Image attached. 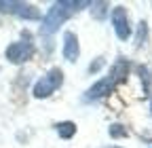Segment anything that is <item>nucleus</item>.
Segmentation results:
<instances>
[{
    "mask_svg": "<svg viewBox=\"0 0 152 148\" xmlns=\"http://www.w3.org/2000/svg\"><path fill=\"white\" fill-rule=\"evenodd\" d=\"M80 7H91V2H68V0L55 2V4L49 9L47 17H45L40 32H42V34H51V32H55L57 28H59V26L68 19L70 15H74Z\"/></svg>",
    "mask_w": 152,
    "mask_h": 148,
    "instance_id": "nucleus-1",
    "label": "nucleus"
},
{
    "mask_svg": "<svg viewBox=\"0 0 152 148\" xmlns=\"http://www.w3.org/2000/svg\"><path fill=\"white\" fill-rule=\"evenodd\" d=\"M61 83H64V72H61L59 68H53V70H49L47 76H42L40 81H36L32 93H34V97H38V100L49 97L57 87H61Z\"/></svg>",
    "mask_w": 152,
    "mask_h": 148,
    "instance_id": "nucleus-2",
    "label": "nucleus"
},
{
    "mask_svg": "<svg viewBox=\"0 0 152 148\" xmlns=\"http://www.w3.org/2000/svg\"><path fill=\"white\" fill-rule=\"evenodd\" d=\"M34 55V45L30 40H21V42H13L7 49V59L13 64H23Z\"/></svg>",
    "mask_w": 152,
    "mask_h": 148,
    "instance_id": "nucleus-3",
    "label": "nucleus"
},
{
    "mask_svg": "<svg viewBox=\"0 0 152 148\" xmlns=\"http://www.w3.org/2000/svg\"><path fill=\"white\" fill-rule=\"evenodd\" d=\"M112 23H114V32L121 40H127L131 36V26H129V19H127V13L123 7H116L112 11Z\"/></svg>",
    "mask_w": 152,
    "mask_h": 148,
    "instance_id": "nucleus-4",
    "label": "nucleus"
},
{
    "mask_svg": "<svg viewBox=\"0 0 152 148\" xmlns=\"http://www.w3.org/2000/svg\"><path fill=\"white\" fill-rule=\"evenodd\" d=\"M0 11L15 13L19 17H23V19H38L40 17V13L28 2H0Z\"/></svg>",
    "mask_w": 152,
    "mask_h": 148,
    "instance_id": "nucleus-5",
    "label": "nucleus"
},
{
    "mask_svg": "<svg viewBox=\"0 0 152 148\" xmlns=\"http://www.w3.org/2000/svg\"><path fill=\"white\" fill-rule=\"evenodd\" d=\"M116 87V83H114L110 76L108 78H102L99 83H95L89 91H87V95H85V100H99V97H104V95H108L110 91Z\"/></svg>",
    "mask_w": 152,
    "mask_h": 148,
    "instance_id": "nucleus-6",
    "label": "nucleus"
},
{
    "mask_svg": "<svg viewBox=\"0 0 152 148\" xmlns=\"http://www.w3.org/2000/svg\"><path fill=\"white\" fill-rule=\"evenodd\" d=\"M78 53H80V49H78V38H76V34L66 32V36H64V57L68 62H76L78 59Z\"/></svg>",
    "mask_w": 152,
    "mask_h": 148,
    "instance_id": "nucleus-7",
    "label": "nucleus"
},
{
    "mask_svg": "<svg viewBox=\"0 0 152 148\" xmlns=\"http://www.w3.org/2000/svg\"><path fill=\"white\" fill-rule=\"evenodd\" d=\"M57 133H59V138L68 140V138H72V136L76 133V125L70 123V121H64V123L57 125Z\"/></svg>",
    "mask_w": 152,
    "mask_h": 148,
    "instance_id": "nucleus-8",
    "label": "nucleus"
},
{
    "mask_svg": "<svg viewBox=\"0 0 152 148\" xmlns=\"http://www.w3.org/2000/svg\"><path fill=\"white\" fill-rule=\"evenodd\" d=\"M106 7H108L106 2H91V13L97 17V19H102V17H106V13H108Z\"/></svg>",
    "mask_w": 152,
    "mask_h": 148,
    "instance_id": "nucleus-9",
    "label": "nucleus"
},
{
    "mask_svg": "<svg viewBox=\"0 0 152 148\" xmlns=\"http://www.w3.org/2000/svg\"><path fill=\"white\" fill-rule=\"evenodd\" d=\"M110 136H112L114 140H118V138H127V129H125L123 125H118V123H114V125H110Z\"/></svg>",
    "mask_w": 152,
    "mask_h": 148,
    "instance_id": "nucleus-10",
    "label": "nucleus"
},
{
    "mask_svg": "<svg viewBox=\"0 0 152 148\" xmlns=\"http://www.w3.org/2000/svg\"><path fill=\"white\" fill-rule=\"evenodd\" d=\"M140 76H142V78H144V83H146V91H148V89H152V74L148 72V68H146V66H142V68H140Z\"/></svg>",
    "mask_w": 152,
    "mask_h": 148,
    "instance_id": "nucleus-11",
    "label": "nucleus"
},
{
    "mask_svg": "<svg viewBox=\"0 0 152 148\" xmlns=\"http://www.w3.org/2000/svg\"><path fill=\"white\" fill-rule=\"evenodd\" d=\"M102 66H104V59L99 57V59H95V62H93V64L89 66V72H91V74H95V72H97V70H99Z\"/></svg>",
    "mask_w": 152,
    "mask_h": 148,
    "instance_id": "nucleus-12",
    "label": "nucleus"
},
{
    "mask_svg": "<svg viewBox=\"0 0 152 148\" xmlns=\"http://www.w3.org/2000/svg\"><path fill=\"white\" fill-rule=\"evenodd\" d=\"M150 110H152V100H150Z\"/></svg>",
    "mask_w": 152,
    "mask_h": 148,
    "instance_id": "nucleus-13",
    "label": "nucleus"
}]
</instances>
